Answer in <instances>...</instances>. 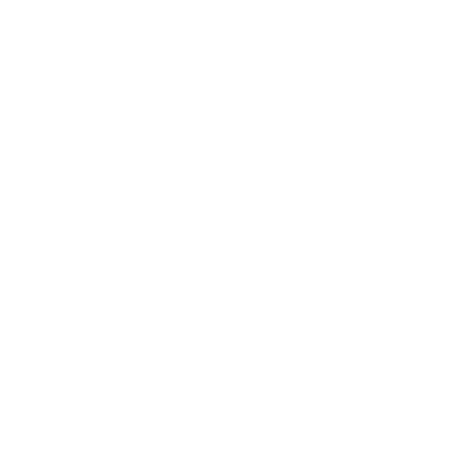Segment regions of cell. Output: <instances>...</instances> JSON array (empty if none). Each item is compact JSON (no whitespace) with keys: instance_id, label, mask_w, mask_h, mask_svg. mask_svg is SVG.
Wrapping results in <instances>:
<instances>
[]
</instances>
